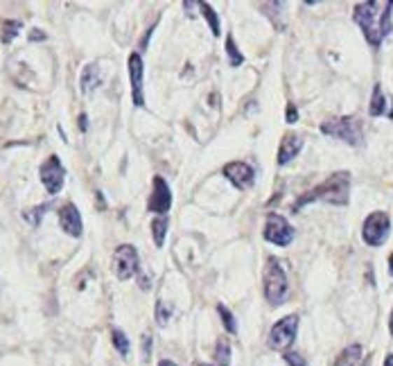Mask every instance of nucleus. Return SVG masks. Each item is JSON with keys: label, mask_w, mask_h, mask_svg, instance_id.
Instances as JSON below:
<instances>
[{"label": "nucleus", "mask_w": 393, "mask_h": 366, "mask_svg": "<svg viewBox=\"0 0 393 366\" xmlns=\"http://www.w3.org/2000/svg\"><path fill=\"white\" fill-rule=\"evenodd\" d=\"M393 3H359L355 5V23L361 27V32H364L366 41L378 48L382 43V39H385L391 32V16H393Z\"/></svg>", "instance_id": "obj_1"}, {"label": "nucleus", "mask_w": 393, "mask_h": 366, "mask_svg": "<svg viewBox=\"0 0 393 366\" xmlns=\"http://www.w3.org/2000/svg\"><path fill=\"white\" fill-rule=\"evenodd\" d=\"M312 201H324V203H332V206H348L350 175L348 172H335V175H330V179L319 183L317 188H312L305 195H301L294 203V210H301L305 203H312Z\"/></svg>", "instance_id": "obj_2"}, {"label": "nucleus", "mask_w": 393, "mask_h": 366, "mask_svg": "<svg viewBox=\"0 0 393 366\" xmlns=\"http://www.w3.org/2000/svg\"><path fill=\"white\" fill-rule=\"evenodd\" d=\"M289 294V283H287V273L283 269V264L276 258L267 260L265 267V297L271 305H280L285 303Z\"/></svg>", "instance_id": "obj_3"}, {"label": "nucleus", "mask_w": 393, "mask_h": 366, "mask_svg": "<svg viewBox=\"0 0 393 366\" xmlns=\"http://www.w3.org/2000/svg\"><path fill=\"white\" fill-rule=\"evenodd\" d=\"M321 131L326 136L339 138L350 145H361V122L357 118H332L321 125Z\"/></svg>", "instance_id": "obj_4"}, {"label": "nucleus", "mask_w": 393, "mask_h": 366, "mask_svg": "<svg viewBox=\"0 0 393 366\" xmlns=\"http://www.w3.org/2000/svg\"><path fill=\"white\" fill-rule=\"evenodd\" d=\"M296 330H298V317L296 314H289L276 321L269 330V348L274 351H287L296 339Z\"/></svg>", "instance_id": "obj_5"}, {"label": "nucleus", "mask_w": 393, "mask_h": 366, "mask_svg": "<svg viewBox=\"0 0 393 366\" xmlns=\"http://www.w3.org/2000/svg\"><path fill=\"white\" fill-rule=\"evenodd\" d=\"M389 231H391L389 215L382 210H375L366 217L364 229H361V238H364V242L368 244V247H382L389 238Z\"/></svg>", "instance_id": "obj_6"}, {"label": "nucleus", "mask_w": 393, "mask_h": 366, "mask_svg": "<svg viewBox=\"0 0 393 366\" xmlns=\"http://www.w3.org/2000/svg\"><path fill=\"white\" fill-rule=\"evenodd\" d=\"M140 271L138 251L131 244H120L113 251V273L118 280H131Z\"/></svg>", "instance_id": "obj_7"}, {"label": "nucleus", "mask_w": 393, "mask_h": 366, "mask_svg": "<svg viewBox=\"0 0 393 366\" xmlns=\"http://www.w3.org/2000/svg\"><path fill=\"white\" fill-rule=\"evenodd\" d=\"M265 240L276 244V247H289L291 240H294V229H291V224L283 215L269 212L265 224Z\"/></svg>", "instance_id": "obj_8"}, {"label": "nucleus", "mask_w": 393, "mask_h": 366, "mask_svg": "<svg viewBox=\"0 0 393 366\" xmlns=\"http://www.w3.org/2000/svg\"><path fill=\"white\" fill-rule=\"evenodd\" d=\"M39 177H41L43 188L50 192V195H57V192L64 188V179H66V170L62 165V161H59V156H48L41 163Z\"/></svg>", "instance_id": "obj_9"}, {"label": "nucleus", "mask_w": 393, "mask_h": 366, "mask_svg": "<svg viewBox=\"0 0 393 366\" xmlns=\"http://www.w3.org/2000/svg\"><path fill=\"white\" fill-rule=\"evenodd\" d=\"M127 70H129V81H131V97H134L136 107H145V86H143V75H145V64L140 53H131L127 59Z\"/></svg>", "instance_id": "obj_10"}, {"label": "nucleus", "mask_w": 393, "mask_h": 366, "mask_svg": "<svg viewBox=\"0 0 393 366\" xmlns=\"http://www.w3.org/2000/svg\"><path fill=\"white\" fill-rule=\"evenodd\" d=\"M154 190H152V197L147 201V210L149 212H156L158 217H165L167 210L172 208V190H170L167 181L163 177H154Z\"/></svg>", "instance_id": "obj_11"}, {"label": "nucleus", "mask_w": 393, "mask_h": 366, "mask_svg": "<svg viewBox=\"0 0 393 366\" xmlns=\"http://www.w3.org/2000/svg\"><path fill=\"white\" fill-rule=\"evenodd\" d=\"M224 177L233 183V186L237 190H247L254 186V181H256V170L249 165V163L244 161H233V163H226L224 165Z\"/></svg>", "instance_id": "obj_12"}, {"label": "nucleus", "mask_w": 393, "mask_h": 366, "mask_svg": "<svg viewBox=\"0 0 393 366\" xmlns=\"http://www.w3.org/2000/svg\"><path fill=\"white\" fill-rule=\"evenodd\" d=\"M57 215H59V224H62L64 233H68L70 238H82L84 222L75 203H64V206L57 210Z\"/></svg>", "instance_id": "obj_13"}, {"label": "nucleus", "mask_w": 393, "mask_h": 366, "mask_svg": "<svg viewBox=\"0 0 393 366\" xmlns=\"http://www.w3.org/2000/svg\"><path fill=\"white\" fill-rule=\"evenodd\" d=\"M301 149H303V138L298 134H285L278 147V165H287L289 161H294Z\"/></svg>", "instance_id": "obj_14"}, {"label": "nucleus", "mask_w": 393, "mask_h": 366, "mask_svg": "<svg viewBox=\"0 0 393 366\" xmlns=\"http://www.w3.org/2000/svg\"><path fill=\"white\" fill-rule=\"evenodd\" d=\"M102 84V70L97 64H88L82 70V77H79V88L82 93H93V90Z\"/></svg>", "instance_id": "obj_15"}, {"label": "nucleus", "mask_w": 393, "mask_h": 366, "mask_svg": "<svg viewBox=\"0 0 393 366\" xmlns=\"http://www.w3.org/2000/svg\"><path fill=\"white\" fill-rule=\"evenodd\" d=\"M359 364H361V346L359 344H352V346H348V348H344L335 362V366H359Z\"/></svg>", "instance_id": "obj_16"}, {"label": "nucleus", "mask_w": 393, "mask_h": 366, "mask_svg": "<svg viewBox=\"0 0 393 366\" xmlns=\"http://www.w3.org/2000/svg\"><path fill=\"white\" fill-rule=\"evenodd\" d=\"M385 107H387V97H385V93H382V86L375 84V88H373V102H371L368 114H371L373 118L385 116Z\"/></svg>", "instance_id": "obj_17"}, {"label": "nucleus", "mask_w": 393, "mask_h": 366, "mask_svg": "<svg viewBox=\"0 0 393 366\" xmlns=\"http://www.w3.org/2000/svg\"><path fill=\"white\" fill-rule=\"evenodd\" d=\"M167 217H154L152 219V236H154V244L156 247H163L165 244V236H167Z\"/></svg>", "instance_id": "obj_18"}, {"label": "nucleus", "mask_w": 393, "mask_h": 366, "mask_svg": "<svg viewBox=\"0 0 393 366\" xmlns=\"http://www.w3.org/2000/svg\"><path fill=\"white\" fill-rule=\"evenodd\" d=\"M197 7H199L201 16H204V18L208 20L210 32H213V36H219V18H217V14H215V9L210 7L208 3H197Z\"/></svg>", "instance_id": "obj_19"}, {"label": "nucleus", "mask_w": 393, "mask_h": 366, "mask_svg": "<svg viewBox=\"0 0 393 366\" xmlns=\"http://www.w3.org/2000/svg\"><path fill=\"white\" fill-rule=\"evenodd\" d=\"M170 319H172V305L163 299H158L156 301V323L160 325V328H165Z\"/></svg>", "instance_id": "obj_20"}, {"label": "nucleus", "mask_w": 393, "mask_h": 366, "mask_svg": "<svg viewBox=\"0 0 393 366\" xmlns=\"http://www.w3.org/2000/svg\"><path fill=\"white\" fill-rule=\"evenodd\" d=\"M226 55H228V61H230V66H233V68L244 64V57H242L240 48L235 46V39L230 36V34L226 36Z\"/></svg>", "instance_id": "obj_21"}, {"label": "nucleus", "mask_w": 393, "mask_h": 366, "mask_svg": "<svg viewBox=\"0 0 393 366\" xmlns=\"http://www.w3.org/2000/svg\"><path fill=\"white\" fill-rule=\"evenodd\" d=\"M215 360H217V366H228L230 364V346L226 339H219L217 346H215Z\"/></svg>", "instance_id": "obj_22"}, {"label": "nucleus", "mask_w": 393, "mask_h": 366, "mask_svg": "<svg viewBox=\"0 0 393 366\" xmlns=\"http://www.w3.org/2000/svg\"><path fill=\"white\" fill-rule=\"evenodd\" d=\"M111 341H113V346L118 348V353L123 355V358H127L129 355V339H127V334L123 330H111Z\"/></svg>", "instance_id": "obj_23"}, {"label": "nucleus", "mask_w": 393, "mask_h": 366, "mask_svg": "<svg viewBox=\"0 0 393 366\" xmlns=\"http://www.w3.org/2000/svg\"><path fill=\"white\" fill-rule=\"evenodd\" d=\"M21 29H23L21 20H5V25H3V41H5V43H12L14 36L21 32Z\"/></svg>", "instance_id": "obj_24"}, {"label": "nucleus", "mask_w": 393, "mask_h": 366, "mask_svg": "<svg viewBox=\"0 0 393 366\" xmlns=\"http://www.w3.org/2000/svg\"><path fill=\"white\" fill-rule=\"evenodd\" d=\"M217 312H219V317H221V323H224V328L230 332V334H235L237 332V325H235V317L230 314V310L226 308V305H217Z\"/></svg>", "instance_id": "obj_25"}, {"label": "nucleus", "mask_w": 393, "mask_h": 366, "mask_svg": "<svg viewBox=\"0 0 393 366\" xmlns=\"http://www.w3.org/2000/svg\"><path fill=\"white\" fill-rule=\"evenodd\" d=\"M46 208L48 206H36V208H29V210H25V219L32 224V226H39V222L43 219V215H46Z\"/></svg>", "instance_id": "obj_26"}, {"label": "nucleus", "mask_w": 393, "mask_h": 366, "mask_svg": "<svg viewBox=\"0 0 393 366\" xmlns=\"http://www.w3.org/2000/svg\"><path fill=\"white\" fill-rule=\"evenodd\" d=\"M152 358V334L145 332L143 334V362H149Z\"/></svg>", "instance_id": "obj_27"}, {"label": "nucleus", "mask_w": 393, "mask_h": 366, "mask_svg": "<svg viewBox=\"0 0 393 366\" xmlns=\"http://www.w3.org/2000/svg\"><path fill=\"white\" fill-rule=\"evenodd\" d=\"M285 362H287L289 366H308L305 360L301 358V355H296V353H285Z\"/></svg>", "instance_id": "obj_28"}, {"label": "nucleus", "mask_w": 393, "mask_h": 366, "mask_svg": "<svg viewBox=\"0 0 393 366\" xmlns=\"http://www.w3.org/2000/svg\"><path fill=\"white\" fill-rule=\"evenodd\" d=\"M287 122H289V125H294V122H298V109L294 107V104H291V102H289V104H287Z\"/></svg>", "instance_id": "obj_29"}, {"label": "nucleus", "mask_w": 393, "mask_h": 366, "mask_svg": "<svg viewBox=\"0 0 393 366\" xmlns=\"http://www.w3.org/2000/svg\"><path fill=\"white\" fill-rule=\"evenodd\" d=\"M79 129H82V131H86V129H88V116H86V114L79 116Z\"/></svg>", "instance_id": "obj_30"}, {"label": "nucleus", "mask_w": 393, "mask_h": 366, "mask_svg": "<svg viewBox=\"0 0 393 366\" xmlns=\"http://www.w3.org/2000/svg\"><path fill=\"white\" fill-rule=\"evenodd\" d=\"M29 39H32V41H39V39H41V41H43L46 34H43V32H32V34H29Z\"/></svg>", "instance_id": "obj_31"}, {"label": "nucleus", "mask_w": 393, "mask_h": 366, "mask_svg": "<svg viewBox=\"0 0 393 366\" xmlns=\"http://www.w3.org/2000/svg\"><path fill=\"white\" fill-rule=\"evenodd\" d=\"M158 366H177V364H174L172 360H160V364H158Z\"/></svg>", "instance_id": "obj_32"}, {"label": "nucleus", "mask_w": 393, "mask_h": 366, "mask_svg": "<svg viewBox=\"0 0 393 366\" xmlns=\"http://www.w3.org/2000/svg\"><path fill=\"white\" fill-rule=\"evenodd\" d=\"M385 366H393V355H387V360H385Z\"/></svg>", "instance_id": "obj_33"}, {"label": "nucleus", "mask_w": 393, "mask_h": 366, "mask_svg": "<svg viewBox=\"0 0 393 366\" xmlns=\"http://www.w3.org/2000/svg\"><path fill=\"white\" fill-rule=\"evenodd\" d=\"M389 271H391V276H393V253L389 256Z\"/></svg>", "instance_id": "obj_34"}, {"label": "nucleus", "mask_w": 393, "mask_h": 366, "mask_svg": "<svg viewBox=\"0 0 393 366\" xmlns=\"http://www.w3.org/2000/svg\"><path fill=\"white\" fill-rule=\"evenodd\" d=\"M389 330H391V337H393V312H391V319H389Z\"/></svg>", "instance_id": "obj_35"}, {"label": "nucleus", "mask_w": 393, "mask_h": 366, "mask_svg": "<svg viewBox=\"0 0 393 366\" xmlns=\"http://www.w3.org/2000/svg\"><path fill=\"white\" fill-rule=\"evenodd\" d=\"M199 366H213V364H199Z\"/></svg>", "instance_id": "obj_36"}, {"label": "nucleus", "mask_w": 393, "mask_h": 366, "mask_svg": "<svg viewBox=\"0 0 393 366\" xmlns=\"http://www.w3.org/2000/svg\"><path fill=\"white\" fill-rule=\"evenodd\" d=\"M364 366H371V364H364Z\"/></svg>", "instance_id": "obj_37"}]
</instances>
